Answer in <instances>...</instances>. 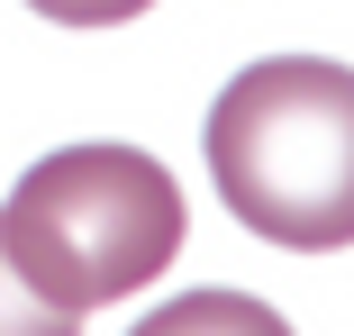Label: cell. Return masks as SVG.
<instances>
[{
    "label": "cell",
    "instance_id": "obj_1",
    "mask_svg": "<svg viewBox=\"0 0 354 336\" xmlns=\"http://www.w3.org/2000/svg\"><path fill=\"white\" fill-rule=\"evenodd\" d=\"M209 182L281 254L354 245V73L327 55H263L200 127Z\"/></svg>",
    "mask_w": 354,
    "mask_h": 336
},
{
    "label": "cell",
    "instance_id": "obj_2",
    "mask_svg": "<svg viewBox=\"0 0 354 336\" xmlns=\"http://www.w3.org/2000/svg\"><path fill=\"white\" fill-rule=\"evenodd\" d=\"M182 182L146 146H64L19 173L0 245L55 309H109L182 254Z\"/></svg>",
    "mask_w": 354,
    "mask_h": 336
},
{
    "label": "cell",
    "instance_id": "obj_3",
    "mask_svg": "<svg viewBox=\"0 0 354 336\" xmlns=\"http://www.w3.org/2000/svg\"><path fill=\"white\" fill-rule=\"evenodd\" d=\"M127 336H291V318L263 309L254 291H182L155 318H136Z\"/></svg>",
    "mask_w": 354,
    "mask_h": 336
},
{
    "label": "cell",
    "instance_id": "obj_4",
    "mask_svg": "<svg viewBox=\"0 0 354 336\" xmlns=\"http://www.w3.org/2000/svg\"><path fill=\"white\" fill-rule=\"evenodd\" d=\"M0 336H82V309H55L0 245Z\"/></svg>",
    "mask_w": 354,
    "mask_h": 336
},
{
    "label": "cell",
    "instance_id": "obj_5",
    "mask_svg": "<svg viewBox=\"0 0 354 336\" xmlns=\"http://www.w3.org/2000/svg\"><path fill=\"white\" fill-rule=\"evenodd\" d=\"M37 19H55V28H118V19H136V10H155V0H28Z\"/></svg>",
    "mask_w": 354,
    "mask_h": 336
}]
</instances>
